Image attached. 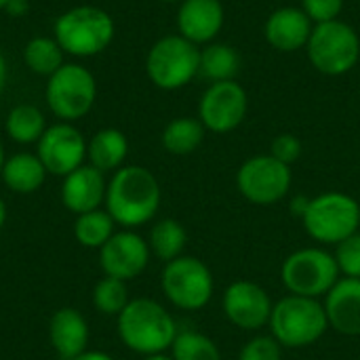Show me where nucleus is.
<instances>
[{
	"label": "nucleus",
	"mask_w": 360,
	"mask_h": 360,
	"mask_svg": "<svg viewBox=\"0 0 360 360\" xmlns=\"http://www.w3.org/2000/svg\"><path fill=\"white\" fill-rule=\"evenodd\" d=\"M162 192L156 175L139 165L114 171L105 190V211L116 226L135 230L150 224L160 209Z\"/></svg>",
	"instance_id": "f257e3e1"
},
{
	"label": "nucleus",
	"mask_w": 360,
	"mask_h": 360,
	"mask_svg": "<svg viewBox=\"0 0 360 360\" xmlns=\"http://www.w3.org/2000/svg\"><path fill=\"white\" fill-rule=\"evenodd\" d=\"M116 321L120 342L139 356L165 354L179 333L173 314L150 297L131 300Z\"/></svg>",
	"instance_id": "f03ea898"
},
{
	"label": "nucleus",
	"mask_w": 360,
	"mask_h": 360,
	"mask_svg": "<svg viewBox=\"0 0 360 360\" xmlns=\"http://www.w3.org/2000/svg\"><path fill=\"white\" fill-rule=\"evenodd\" d=\"M268 329L283 348L302 350L323 340L329 321L321 300L289 293L274 304Z\"/></svg>",
	"instance_id": "7ed1b4c3"
},
{
	"label": "nucleus",
	"mask_w": 360,
	"mask_h": 360,
	"mask_svg": "<svg viewBox=\"0 0 360 360\" xmlns=\"http://www.w3.org/2000/svg\"><path fill=\"white\" fill-rule=\"evenodd\" d=\"M116 25L108 11L91 4L74 6L55 21V40L74 57H95L114 40Z\"/></svg>",
	"instance_id": "20e7f679"
},
{
	"label": "nucleus",
	"mask_w": 360,
	"mask_h": 360,
	"mask_svg": "<svg viewBox=\"0 0 360 360\" xmlns=\"http://www.w3.org/2000/svg\"><path fill=\"white\" fill-rule=\"evenodd\" d=\"M300 221L312 240L321 245H340L360 232V202L346 192H323L310 198Z\"/></svg>",
	"instance_id": "39448f33"
},
{
	"label": "nucleus",
	"mask_w": 360,
	"mask_h": 360,
	"mask_svg": "<svg viewBox=\"0 0 360 360\" xmlns=\"http://www.w3.org/2000/svg\"><path fill=\"white\" fill-rule=\"evenodd\" d=\"M281 278L291 295L321 300L342 278L335 255L321 247L297 249L281 266Z\"/></svg>",
	"instance_id": "423d86ee"
},
{
	"label": "nucleus",
	"mask_w": 360,
	"mask_h": 360,
	"mask_svg": "<svg viewBox=\"0 0 360 360\" xmlns=\"http://www.w3.org/2000/svg\"><path fill=\"white\" fill-rule=\"evenodd\" d=\"M308 59L325 76H342L356 68L360 59L359 32L342 21L316 23L306 44Z\"/></svg>",
	"instance_id": "0eeeda50"
},
{
	"label": "nucleus",
	"mask_w": 360,
	"mask_h": 360,
	"mask_svg": "<svg viewBox=\"0 0 360 360\" xmlns=\"http://www.w3.org/2000/svg\"><path fill=\"white\" fill-rule=\"evenodd\" d=\"M146 72L162 91L184 89L200 72V49L181 34L162 36L148 51Z\"/></svg>",
	"instance_id": "6e6552de"
},
{
	"label": "nucleus",
	"mask_w": 360,
	"mask_h": 360,
	"mask_svg": "<svg viewBox=\"0 0 360 360\" xmlns=\"http://www.w3.org/2000/svg\"><path fill=\"white\" fill-rule=\"evenodd\" d=\"M160 289L171 306L186 312H196L211 302L215 293V278L202 259L194 255H181L165 264Z\"/></svg>",
	"instance_id": "1a4fd4ad"
},
{
	"label": "nucleus",
	"mask_w": 360,
	"mask_h": 360,
	"mask_svg": "<svg viewBox=\"0 0 360 360\" xmlns=\"http://www.w3.org/2000/svg\"><path fill=\"white\" fill-rule=\"evenodd\" d=\"M46 105L61 122L86 116L97 99V82L91 70L80 63H63L46 82Z\"/></svg>",
	"instance_id": "9d476101"
},
{
	"label": "nucleus",
	"mask_w": 360,
	"mask_h": 360,
	"mask_svg": "<svg viewBox=\"0 0 360 360\" xmlns=\"http://www.w3.org/2000/svg\"><path fill=\"white\" fill-rule=\"evenodd\" d=\"M291 167L270 154L251 156L236 171V188L240 196L259 207L281 202L291 192Z\"/></svg>",
	"instance_id": "9b49d317"
},
{
	"label": "nucleus",
	"mask_w": 360,
	"mask_h": 360,
	"mask_svg": "<svg viewBox=\"0 0 360 360\" xmlns=\"http://www.w3.org/2000/svg\"><path fill=\"white\" fill-rule=\"evenodd\" d=\"M249 110V97L236 80L211 82L198 101V120L211 133H232L243 124Z\"/></svg>",
	"instance_id": "f8f14e48"
},
{
	"label": "nucleus",
	"mask_w": 360,
	"mask_h": 360,
	"mask_svg": "<svg viewBox=\"0 0 360 360\" xmlns=\"http://www.w3.org/2000/svg\"><path fill=\"white\" fill-rule=\"evenodd\" d=\"M36 146V154L49 175L65 177L82 167L86 158V139L72 122H57L46 127Z\"/></svg>",
	"instance_id": "ddd939ff"
},
{
	"label": "nucleus",
	"mask_w": 360,
	"mask_h": 360,
	"mask_svg": "<svg viewBox=\"0 0 360 360\" xmlns=\"http://www.w3.org/2000/svg\"><path fill=\"white\" fill-rule=\"evenodd\" d=\"M224 316L240 331H259L268 327L274 302L270 293L253 281H234L221 297Z\"/></svg>",
	"instance_id": "4468645a"
},
{
	"label": "nucleus",
	"mask_w": 360,
	"mask_h": 360,
	"mask_svg": "<svg viewBox=\"0 0 360 360\" xmlns=\"http://www.w3.org/2000/svg\"><path fill=\"white\" fill-rule=\"evenodd\" d=\"M150 245L135 230H120L99 249V266L105 276L118 281H133L141 276L150 264Z\"/></svg>",
	"instance_id": "2eb2a0df"
},
{
	"label": "nucleus",
	"mask_w": 360,
	"mask_h": 360,
	"mask_svg": "<svg viewBox=\"0 0 360 360\" xmlns=\"http://www.w3.org/2000/svg\"><path fill=\"white\" fill-rule=\"evenodd\" d=\"M226 21L221 0H184L177 11V30L184 38L198 44L213 42Z\"/></svg>",
	"instance_id": "dca6fc26"
},
{
	"label": "nucleus",
	"mask_w": 360,
	"mask_h": 360,
	"mask_svg": "<svg viewBox=\"0 0 360 360\" xmlns=\"http://www.w3.org/2000/svg\"><path fill=\"white\" fill-rule=\"evenodd\" d=\"M314 30L312 19L297 6H283L268 15L264 23V36L268 44L281 53H293L306 49Z\"/></svg>",
	"instance_id": "f3484780"
},
{
	"label": "nucleus",
	"mask_w": 360,
	"mask_h": 360,
	"mask_svg": "<svg viewBox=\"0 0 360 360\" xmlns=\"http://www.w3.org/2000/svg\"><path fill=\"white\" fill-rule=\"evenodd\" d=\"M105 190H108V181L103 173L91 165H82L63 177L61 202L74 215H82L101 209V205L105 202Z\"/></svg>",
	"instance_id": "a211bd4d"
},
{
	"label": "nucleus",
	"mask_w": 360,
	"mask_h": 360,
	"mask_svg": "<svg viewBox=\"0 0 360 360\" xmlns=\"http://www.w3.org/2000/svg\"><path fill=\"white\" fill-rule=\"evenodd\" d=\"M325 312L329 329L346 338L360 335V278L342 276L325 295Z\"/></svg>",
	"instance_id": "6ab92c4d"
},
{
	"label": "nucleus",
	"mask_w": 360,
	"mask_h": 360,
	"mask_svg": "<svg viewBox=\"0 0 360 360\" xmlns=\"http://www.w3.org/2000/svg\"><path fill=\"white\" fill-rule=\"evenodd\" d=\"M89 338V323L76 308H61L49 321V340L61 360H74L86 352Z\"/></svg>",
	"instance_id": "aec40b11"
},
{
	"label": "nucleus",
	"mask_w": 360,
	"mask_h": 360,
	"mask_svg": "<svg viewBox=\"0 0 360 360\" xmlns=\"http://www.w3.org/2000/svg\"><path fill=\"white\" fill-rule=\"evenodd\" d=\"M46 169L38 154L30 152H17L4 160V167L0 171V177L4 186L15 194H32L42 188L46 179Z\"/></svg>",
	"instance_id": "412c9836"
},
{
	"label": "nucleus",
	"mask_w": 360,
	"mask_h": 360,
	"mask_svg": "<svg viewBox=\"0 0 360 360\" xmlns=\"http://www.w3.org/2000/svg\"><path fill=\"white\" fill-rule=\"evenodd\" d=\"M129 156V139L118 129H101L91 141H86V158L89 165L99 169L101 173L118 171Z\"/></svg>",
	"instance_id": "4be33fe9"
},
{
	"label": "nucleus",
	"mask_w": 360,
	"mask_h": 360,
	"mask_svg": "<svg viewBox=\"0 0 360 360\" xmlns=\"http://www.w3.org/2000/svg\"><path fill=\"white\" fill-rule=\"evenodd\" d=\"M148 245H150V253L156 259L169 264L184 255V249L188 245V232L181 221L173 217H165L152 226Z\"/></svg>",
	"instance_id": "5701e85b"
},
{
	"label": "nucleus",
	"mask_w": 360,
	"mask_h": 360,
	"mask_svg": "<svg viewBox=\"0 0 360 360\" xmlns=\"http://www.w3.org/2000/svg\"><path fill=\"white\" fill-rule=\"evenodd\" d=\"M240 70V55L232 44L209 42L200 49V76L211 82L234 80Z\"/></svg>",
	"instance_id": "b1692460"
},
{
	"label": "nucleus",
	"mask_w": 360,
	"mask_h": 360,
	"mask_svg": "<svg viewBox=\"0 0 360 360\" xmlns=\"http://www.w3.org/2000/svg\"><path fill=\"white\" fill-rule=\"evenodd\" d=\"M207 129L198 118L181 116L171 120L162 131V148L175 156H188L196 152L205 139Z\"/></svg>",
	"instance_id": "393cba45"
},
{
	"label": "nucleus",
	"mask_w": 360,
	"mask_h": 360,
	"mask_svg": "<svg viewBox=\"0 0 360 360\" xmlns=\"http://www.w3.org/2000/svg\"><path fill=\"white\" fill-rule=\"evenodd\" d=\"M4 129H6V135L15 143H21V146L38 143V139L46 131V118L36 105L19 103L8 112Z\"/></svg>",
	"instance_id": "a878e982"
},
{
	"label": "nucleus",
	"mask_w": 360,
	"mask_h": 360,
	"mask_svg": "<svg viewBox=\"0 0 360 360\" xmlns=\"http://www.w3.org/2000/svg\"><path fill=\"white\" fill-rule=\"evenodd\" d=\"M116 232V221L103 209H95L82 215H76L74 221V238L78 245L86 249H101Z\"/></svg>",
	"instance_id": "bb28decb"
},
{
	"label": "nucleus",
	"mask_w": 360,
	"mask_h": 360,
	"mask_svg": "<svg viewBox=\"0 0 360 360\" xmlns=\"http://www.w3.org/2000/svg\"><path fill=\"white\" fill-rule=\"evenodd\" d=\"M63 55L65 51L59 42L49 36H36L23 49L25 65L38 76H53L63 65Z\"/></svg>",
	"instance_id": "cd10ccee"
},
{
	"label": "nucleus",
	"mask_w": 360,
	"mask_h": 360,
	"mask_svg": "<svg viewBox=\"0 0 360 360\" xmlns=\"http://www.w3.org/2000/svg\"><path fill=\"white\" fill-rule=\"evenodd\" d=\"M173 360H221L219 346L205 333L181 331L171 346Z\"/></svg>",
	"instance_id": "c85d7f7f"
},
{
	"label": "nucleus",
	"mask_w": 360,
	"mask_h": 360,
	"mask_svg": "<svg viewBox=\"0 0 360 360\" xmlns=\"http://www.w3.org/2000/svg\"><path fill=\"white\" fill-rule=\"evenodd\" d=\"M91 300H93L95 310L105 316H118L131 302L127 283L112 278V276H103L101 281H97V285L93 287Z\"/></svg>",
	"instance_id": "c756f323"
},
{
	"label": "nucleus",
	"mask_w": 360,
	"mask_h": 360,
	"mask_svg": "<svg viewBox=\"0 0 360 360\" xmlns=\"http://www.w3.org/2000/svg\"><path fill=\"white\" fill-rule=\"evenodd\" d=\"M335 262L346 278H360V232L335 245Z\"/></svg>",
	"instance_id": "7c9ffc66"
},
{
	"label": "nucleus",
	"mask_w": 360,
	"mask_h": 360,
	"mask_svg": "<svg viewBox=\"0 0 360 360\" xmlns=\"http://www.w3.org/2000/svg\"><path fill=\"white\" fill-rule=\"evenodd\" d=\"M236 360H283V346L272 335H255L240 348Z\"/></svg>",
	"instance_id": "2f4dec72"
},
{
	"label": "nucleus",
	"mask_w": 360,
	"mask_h": 360,
	"mask_svg": "<svg viewBox=\"0 0 360 360\" xmlns=\"http://www.w3.org/2000/svg\"><path fill=\"white\" fill-rule=\"evenodd\" d=\"M302 152H304V146H302L300 137H295L293 133H281L270 143V156H274L276 160H281L289 167L300 160Z\"/></svg>",
	"instance_id": "473e14b6"
},
{
	"label": "nucleus",
	"mask_w": 360,
	"mask_h": 360,
	"mask_svg": "<svg viewBox=\"0 0 360 360\" xmlns=\"http://www.w3.org/2000/svg\"><path fill=\"white\" fill-rule=\"evenodd\" d=\"M302 8L316 25L340 19L344 11V0H302Z\"/></svg>",
	"instance_id": "72a5a7b5"
},
{
	"label": "nucleus",
	"mask_w": 360,
	"mask_h": 360,
	"mask_svg": "<svg viewBox=\"0 0 360 360\" xmlns=\"http://www.w3.org/2000/svg\"><path fill=\"white\" fill-rule=\"evenodd\" d=\"M4 11L11 17H23L30 11V0H8L6 6H4Z\"/></svg>",
	"instance_id": "f704fd0d"
},
{
	"label": "nucleus",
	"mask_w": 360,
	"mask_h": 360,
	"mask_svg": "<svg viewBox=\"0 0 360 360\" xmlns=\"http://www.w3.org/2000/svg\"><path fill=\"white\" fill-rule=\"evenodd\" d=\"M308 202H310V198H306V196H295V198L291 200V213H293V215H297V217L302 219V217H304V213H306Z\"/></svg>",
	"instance_id": "c9c22d12"
},
{
	"label": "nucleus",
	"mask_w": 360,
	"mask_h": 360,
	"mask_svg": "<svg viewBox=\"0 0 360 360\" xmlns=\"http://www.w3.org/2000/svg\"><path fill=\"white\" fill-rule=\"evenodd\" d=\"M74 360H114L108 352H99V350H86L80 356H76Z\"/></svg>",
	"instance_id": "e433bc0d"
},
{
	"label": "nucleus",
	"mask_w": 360,
	"mask_h": 360,
	"mask_svg": "<svg viewBox=\"0 0 360 360\" xmlns=\"http://www.w3.org/2000/svg\"><path fill=\"white\" fill-rule=\"evenodd\" d=\"M6 84V61H4V55L0 53V93Z\"/></svg>",
	"instance_id": "4c0bfd02"
},
{
	"label": "nucleus",
	"mask_w": 360,
	"mask_h": 360,
	"mask_svg": "<svg viewBox=\"0 0 360 360\" xmlns=\"http://www.w3.org/2000/svg\"><path fill=\"white\" fill-rule=\"evenodd\" d=\"M4 221H6V205H4V200L0 198V230H2V226H4Z\"/></svg>",
	"instance_id": "58836bf2"
},
{
	"label": "nucleus",
	"mask_w": 360,
	"mask_h": 360,
	"mask_svg": "<svg viewBox=\"0 0 360 360\" xmlns=\"http://www.w3.org/2000/svg\"><path fill=\"white\" fill-rule=\"evenodd\" d=\"M141 360H173V356H167V354H152V356H143Z\"/></svg>",
	"instance_id": "ea45409f"
},
{
	"label": "nucleus",
	"mask_w": 360,
	"mask_h": 360,
	"mask_svg": "<svg viewBox=\"0 0 360 360\" xmlns=\"http://www.w3.org/2000/svg\"><path fill=\"white\" fill-rule=\"evenodd\" d=\"M4 160H6V156H4V148H2V143H0V171H2V167H4Z\"/></svg>",
	"instance_id": "a19ab883"
},
{
	"label": "nucleus",
	"mask_w": 360,
	"mask_h": 360,
	"mask_svg": "<svg viewBox=\"0 0 360 360\" xmlns=\"http://www.w3.org/2000/svg\"><path fill=\"white\" fill-rule=\"evenodd\" d=\"M6 2H8V0H0V11H4V6H6Z\"/></svg>",
	"instance_id": "79ce46f5"
},
{
	"label": "nucleus",
	"mask_w": 360,
	"mask_h": 360,
	"mask_svg": "<svg viewBox=\"0 0 360 360\" xmlns=\"http://www.w3.org/2000/svg\"><path fill=\"white\" fill-rule=\"evenodd\" d=\"M160 2H184V0H160Z\"/></svg>",
	"instance_id": "37998d69"
}]
</instances>
